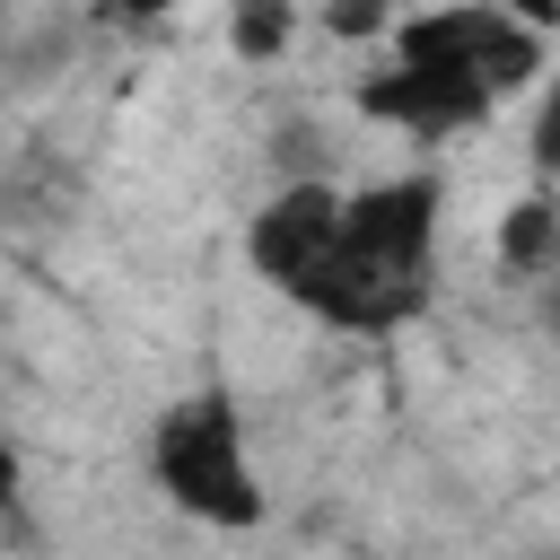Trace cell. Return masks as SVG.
<instances>
[{"mask_svg":"<svg viewBox=\"0 0 560 560\" xmlns=\"http://www.w3.org/2000/svg\"><path fill=\"white\" fill-rule=\"evenodd\" d=\"M324 26L359 44V35H376V26H394V9H385V0H324Z\"/></svg>","mask_w":560,"mask_h":560,"instance_id":"7","label":"cell"},{"mask_svg":"<svg viewBox=\"0 0 560 560\" xmlns=\"http://www.w3.org/2000/svg\"><path fill=\"white\" fill-rule=\"evenodd\" d=\"M298 44V0H228V52L271 70L280 52Z\"/></svg>","mask_w":560,"mask_h":560,"instance_id":"6","label":"cell"},{"mask_svg":"<svg viewBox=\"0 0 560 560\" xmlns=\"http://www.w3.org/2000/svg\"><path fill=\"white\" fill-rule=\"evenodd\" d=\"M166 9H175V0H105V18H114V26H158Z\"/></svg>","mask_w":560,"mask_h":560,"instance_id":"8","label":"cell"},{"mask_svg":"<svg viewBox=\"0 0 560 560\" xmlns=\"http://www.w3.org/2000/svg\"><path fill=\"white\" fill-rule=\"evenodd\" d=\"M18 481H26V472H18V446H0V516L18 508Z\"/></svg>","mask_w":560,"mask_h":560,"instance_id":"9","label":"cell"},{"mask_svg":"<svg viewBox=\"0 0 560 560\" xmlns=\"http://www.w3.org/2000/svg\"><path fill=\"white\" fill-rule=\"evenodd\" d=\"M332 219H341V184L332 175H289L254 219H245V262L262 289L298 298V280L315 271V254L332 245Z\"/></svg>","mask_w":560,"mask_h":560,"instance_id":"4","label":"cell"},{"mask_svg":"<svg viewBox=\"0 0 560 560\" xmlns=\"http://www.w3.org/2000/svg\"><path fill=\"white\" fill-rule=\"evenodd\" d=\"M438 228H446L438 166H402L385 184L341 192L332 245L315 254V271L298 280L289 306L341 341H394L402 324H420V306L438 289Z\"/></svg>","mask_w":560,"mask_h":560,"instance_id":"2","label":"cell"},{"mask_svg":"<svg viewBox=\"0 0 560 560\" xmlns=\"http://www.w3.org/2000/svg\"><path fill=\"white\" fill-rule=\"evenodd\" d=\"M542 61H551V35H534L508 0L411 9L385 26V70H368L350 88V114L438 149V140H464L472 122H490L516 88H534Z\"/></svg>","mask_w":560,"mask_h":560,"instance_id":"1","label":"cell"},{"mask_svg":"<svg viewBox=\"0 0 560 560\" xmlns=\"http://www.w3.org/2000/svg\"><path fill=\"white\" fill-rule=\"evenodd\" d=\"M551 245H560V210H551V192L534 184V192L499 219V262H508L516 280H542V271H551Z\"/></svg>","mask_w":560,"mask_h":560,"instance_id":"5","label":"cell"},{"mask_svg":"<svg viewBox=\"0 0 560 560\" xmlns=\"http://www.w3.org/2000/svg\"><path fill=\"white\" fill-rule=\"evenodd\" d=\"M149 481L175 516L219 525V534H245V525L271 516L254 446H245V411H236L228 385H192L149 420Z\"/></svg>","mask_w":560,"mask_h":560,"instance_id":"3","label":"cell"}]
</instances>
